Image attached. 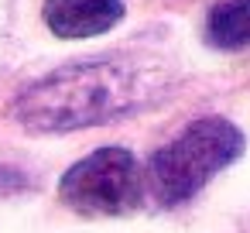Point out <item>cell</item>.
Returning <instances> with one entry per match:
<instances>
[{
  "mask_svg": "<svg viewBox=\"0 0 250 233\" xmlns=\"http://www.w3.org/2000/svg\"><path fill=\"white\" fill-rule=\"evenodd\" d=\"M154 86L130 62H86L65 65L11 103V117L31 134H65L110 124L137 110Z\"/></svg>",
  "mask_w": 250,
  "mask_h": 233,
  "instance_id": "6da1fadb",
  "label": "cell"
},
{
  "mask_svg": "<svg viewBox=\"0 0 250 233\" xmlns=\"http://www.w3.org/2000/svg\"><path fill=\"white\" fill-rule=\"evenodd\" d=\"M247 148L236 124L223 117H202L168 141L144 168V189L158 206H182L199 195L223 168H229Z\"/></svg>",
  "mask_w": 250,
  "mask_h": 233,
  "instance_id": "7a4b0ae2",
  "label": "cell"
},
{
  "mask_svg": "<svg viewBox=\"0 0 250 233\" xmlns=\"http://www.w3.org/2000/svg\"><path fill=\"white\" fill-rule=\"evenodd\" d=\"M144 192H147L144 171L137 158L124 148H100L86 154L59 182L62 202L72 212L89 216V219L137 212L144 202Z\"/></svg>",
  "mask_w": 250,
  "mask_h": 233,
  "instance_id": "3957f363",
  "label": "cell"
},
{
  "mask_svg": "<svg viewBox=\"0 0 250 233\" xmlns=\"http://www.w3.org/2000/svg\"><path fill=\"white\" fill-rule=\"evenodd\" d=\"M42 18L59 38H93L124 18V0H45Z\"/></svg>",
  "mask_w": 250,
  "mask_h": 233,
  "instance_id": "277c9868",
  "label": "cell"
},
{
  "mask_svg": "<svg viewBox=\"0 0 250 233\" xmlns=\"http://www.w3.org/2000/svg\"><path fill=\"white\" fill-rule=\"evenodd\" d=\"M206 38L212 48L236 52L250 45V0H223L209 11Z\"/></svg>",
  "mask_w": 250,
  "mask_h": 233,
  "instance_id": "5b68a950",
  "label": "cell"
}]
</instances>
